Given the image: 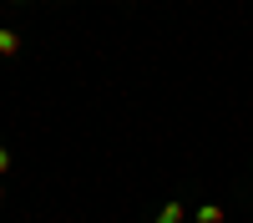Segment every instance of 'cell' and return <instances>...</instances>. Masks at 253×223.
<instances>
[{
	"label": "cell",
	"mask_w": 253,
	"mask_h": 223,
	"mask_svg": "<svg viewBox=\"0 0 253 223\" xmlns=\"http://www.w3.org/2000/svg\"><path fill=\"white\" fill-rule=\"evenodd\" d=\"M0 56H5V61H15V56H20V31L0 26Z\"/></svg>",
	"instance_id": "1"
},
{
	"label": "cell",
	"mask_w": 253,
	"mask_h": 223,
	"mask_svg": "<svg viewBox=\"0 0 253 223\" xmlns=\"http://www.w3.org/2000/svg\"><path fill=\"white\" fill-rule=\"evenodd\" d=\"M157 223H182V198H172V203H162V213H157Z\"/></svg>",
	"instance_id": "2"
},
{
	"label": "cell",
	"mask_w": 253,
	"mask_h": 223,
	"mask_svg": "<svg viewBox=\"0 0 253 223\" xmlns=\"http://www.w3.org/2000/svg\"><path fill=\"white\" fill-rule=\"evenodd\" d=\"M198 223H223V203H203V208H198Z\"/></svg>",
	"instance_id": "3"
},
{
	"label": "cell",
	"mask_w": 253,
	"mask_h": 223,
	"mask_svg": "<svg viewBox=\"0 0 253 223\" xmlns=\"http://www.w3.org/2000/svg\"><path fill=\"white\" fill-rule=\"evenodd\" d=\"M0 173H10V152L5 147H0Z\"/></svg>",
	"instance_id": "4"
},
{
	"label": "cell",
	"mask_w": 253,
	"mask_h": 223,
	"mask_svg": "<svg viewBox=\"0 0 253 223\" xmlns=\"http://www.w3.org/2000/svg\"><path fill=\"white\" fill-rule=\"evenodd\" d=\"M0 198H5V188H0Z\"/></svg>",
	"instance_id": "5"
},
{
	"label": "cell",
	"mask_w": 253,
	"mask_h": 223,
	"mask_svg": "<svg viewBox=\"0 0 253 223\" xmlns=\"http://www.w3.org/2000/svg\"><path fill=\"white\" fill-rule=\"evenodd\" d=\"M15 5H20V0H15Z\"/></svg>",
	"instance_id": "6"
}]
</instances>
